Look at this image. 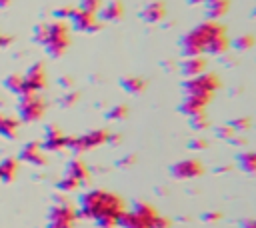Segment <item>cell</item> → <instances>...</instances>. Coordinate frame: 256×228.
Instances as JSON below:
<instances>
[{"label":"cell","instance_id":"obj_42","mask_svg":"<svg viewBox=\"0 0 256 228\" xmlns=\"http://www.w3.org/2000/svg\"><path fill=\"white\" fill-rule=\"evenodd\" d=\"M8 2H10V0H0V8H4V6L8 4Z\"/></svg>","mask_w":256,"mask_h":228},{"label":"cell","instance_id":"obj_24","mask_svg":"<svg viewBox=\"0 0 256 228\" xmlns=\"http://www.w3.org/2000/svg\"><path fill=\"white\" fill-rule=\"evenodd\" d=\"M128 106L126 104H112L106 112H104V118L110 120V122H120V120H126L128 118Z\"/></svg>","mask_w":256,"mask_h":228},{"label":"cell","instance_id":"obj_32","mask_svg":"<svg viewBox=\"0 0 256 228\" xmlns=\"http://www.w3.org/2000/svg\"><path fill=\"white\" fill-rule=\"evenodd\" d=\"M208 146H210L208 140H206V138H200V136L188 140V148H190V150H208Z\"/></svg>","mask_w":256,"mask_h":228},{"label":"cell","instance_id":"obj_20","mask_svg":"<svg viewBox=\"0 0 256 228\" xmlns=\"http://www.w3.org/2000/svg\"><path fill=\"white\" fill-rule=\"evenodd\" d=\"M118 86L126 92V94H132V96H138L146 90L148 82L142 78V76H122L118 80Z\"/></svg>","mask_w":256,"mask_h":228},{"label":"cell","instance_id":"obj_8","mask_svg":"<svg viewBox=\"0 0 256 228\" xmlns=\"http://www.w3.org/2000/svg\"><path fill=\"white\" fill-rule=\"evenodd\" d=\"M204 174V164L198 158H182L170 164V176L176 180H194Z\"/></svg>","mask_w":256,"mask_h":228},{"label":"cell","instance_id":"obj_7","mask_svg":"<svg viewBox=\"0 0 256 228\" xmlns=\"http://www.w3.org/2000/svg\"><path fill=\"white\" fill-rule=\"evenodd\" d=\"M16 110L24 122H36L44 114V100L38 94H24L20 96Z\"/></svg>","mask_w":256,"mask_h":228},{"label":"cell","instance_id":"obj_10","mask_svg":"<svg viewBox=\"0 0 256 228\" xmlns=\"http://www.w3.org/2000/svg\"><path fill=\"white\" fill-rule=\"evenodd\" d=\"M68 20H70V24L76 32H86V34L98 32L100 26H102V22L96 18V14H88V12H82L78 8H74V12Z\"/></svg>","mask_w":256,"mask_h":228},{"label":"cell","instance_id":"obj_5","mask_svg":"<svg viewBox=\"0 0 256 228\" xmlns=\"http://www.w3.org/2000/svg\"><path fill=\"white\" fill-rule=\"evenodd\" d=\"M108 136L110 132L104 130V128H96V130H88L80 136H68V142H66V148L72 150L74 154H82V152H88V150H94L102 144H108Z\"/></svg>","mask_w":256,"mask_h":228},{"label":"cell","instance_id":"obj_11","mask_svg":"<svg viewBox=\"0 0 256 228\" xmlns=\"http://www.w3.org/2000/svg\"><path fill=\"white\" fill-rule=\"evenodd\" d=\"M22 80H24V88H26V94H36L38 90H42L46 86V72H44V66L40 62L32 64L24 74H22Z\"/></svg>","mask_w":256,"mask_h":228},{"label":"cell","instance_id":"obj_36","mask_svg":"<svg viewBox=\"0 0 256 228\" xmlns=\"http://www.w3.org/2000/svg\"><path fill=\"white\" fill-rule=\"evenodd\" d=\"M174 224H172V220L170 218H166V216H158L156 220H154V224H152V228H172Z\"/></svg>","mask_w":256,"mask_h":228},{"label":"cell","instance_id":"obj_30","mask_svg":"<svg viewBox=\"0 0 256 228\" xmlns=\"http://www.w3.org/2000/svg\"><path fill=\"white\" fill-rule=\"evenodd\" d=\"M214 130V136L218 138V140H226V142H230V138L236 134L228 124H220V126H214L212 128Z\"/></svg>","mask_w":256,"mask_h":228},{"label":"cell","instance_id":"obj_9","mask_svg":"<svg viewBox=\"0 0 256 228\" xmlns=\"http://www.w3.org/2000/svg\"><path fill=\"white\" fill-rule=\"evenodd\" d=\"M178 52L182 58H192V56H204V40L198 34L196 28H190L184 32L178 40Z\"/></svg>","mask_w":256,"mask_h":228},{"label":"cell","instance_id":"obj_41","mask_svg":"<svg viewBox=\"0 0 256 228\" xmlns=\"http://www.w3.org/2000/svg\"><path fill=\"white\" fill-rule=\"evenodd\" d=\"M70 84H72V82H70L68 76H62V78H60V86H70Z\"/></svg>","mask_w":256,"mask_h":228},{"label":"cell","instance_id":"obj_6","mask_svg":"<svg viewBox=\"0 0 256 228\" xmlns=\"http://www.w3.org/2000/svg\"><path fill=\"white\" fill-rule=\"evenodd\" d=\"M78 220V212L68 202H56L48 210V224L46 228H74Z\"/></svg>","mask_w":256,"mask_h":228},{"label":"cell","instance_id":"obj_2","mask_svg":"<svg viewBox=\"0 0 256 228\" xmlns=\"http://www.w3.org/2000/svg\"><path fill=\"white\" fill-rule=\"evenodd\" d=\"M34 42L42 44L50 58H60L70 46V28L62 20L38 24L34 28Z\"/></svg>","mask_w":256,"mask_h":228},{"label":"cell","instance_id":"obj_25","mask_svg":"<svg viewBox=\"0 0 256 228\" xmlns=\"http://www.w3.org/2000/svg\"><path fill=\"white\" fill-rule=\"evenodd\" d=\"M16 130H18V122L6 114L0 112V136L4 138H14L16 136Z\"/></svg>","mask_w":256,"mask_h":228},{"label":"cell","instance_id":"obj_17","mask_svg":"<svg viewBox=\"0 0 256 228\" xmlns=\"http://www.w3.org/2000/svg\"><path fill=\"white\" fill-rule=\"evenodd\" d=\"M20 158H22L24 162L32 164V166H42V164H46L44 150H42V146H40L38 142H28V144L22 148Z\"/></svg>","mask_w":256,"mask_h":228},{"label":"cell","instance_id":"obj_14","mask_svg":"<svg viewBox=\"0 0 256 228\" xmlns=\"http://www.w3.org/2000/svg\"><path fill=\"white\" fill-rule=\"evenodd\" d=\"M208 64L204 56H192V58H182L178 62V72L182 78H194L202 72H206Z\"/></svg>","mask_w":256,"mask_h":228},{"label":"cell","instance_id":"obj_13","mask_svg":"<svg viewBox=\"0 0 256 228\" xmlns=\"http://www.w3.org/2000/svg\"><path fill=\"white\" fill-rule=\"evenodd\" d=\"M66 142H68V136H64L58 126H48L40 146L42 150H48V152H60L66 148Z\"/></svg>","mask_w":256,"mask_h":228},{"label":"cell","instance_id":"obj_27","mask_svg":"<svg viewBox=\"0 0 256 228\" xmlns=\"http://www.w3.org/2000/svg\"><path fill=\"white\" fill-rule=\"evenodd\" d=\"M188 124H190V128L192 130H206V128H210V118L206 116V112H202V114H194V116H190L188 118Z\"/></svg>","mask_w":256,"mask_h":228},{"label":"cell","instance_id":"obj_35","mask_svg":"<svg viewBox=\"0 0 256 228\" xmlns=\"http://www.w3.org/2000/svg\"><path fill=\"white\" fill-rule=\"evenodd\" d=\"M200 218H202V222H210V224H212V222H218V220L222 218V214H220L218 210H208V212H204Z\"/></svg>","mask_w":256,"mask_h":228},{"label":"cell","instance_id":"obj_3","mask_svg":"<svg viewBox=\"0 0 256 228\" xmlns=\"http://www.w3.org/2000/svg\"><path fill=\"white\" fill-rule=\"evenodd\" d=\"M220 86H222L220 76L216 72L206 70L194 78H184L180 84V90L184 96H194V98H200L210 104L214 100V94L220 90Z\"/></svg>","mask_w":256,"mask_h":228},{"label":"cell","instance_id":"obj_1","mask_svg":"<svg viewBox=\"0 0 256 228\" xmlns=\"http://www.w3.org/2000/svg\"><path fill=\"white\" fill-rule=\"evenodd\" d=\"M126 210L122 196L110 190L94 188L82 192L78 198V218L92 220L98 228H118V218Z\"/></svg>","mask_w":256,"mask_h":228},{"label":"cell","instance_id":"obj_34","mask_svg":"<svg viewBox=\"0 0 256 228\" xmlns=\"http://www.w3.org/2000/svg\"><path fill=\"white\" fill-rule=\"evenodd\" d=\"M136 162V154H126V156H122L120 160H116V166L118 168H128V166H132Z\"/></svg>","mask_w":256,"mask_h":228},{"label":"cell","instance_id":"obj_21","mask_svg":"<svg viewBox=\"0 0 256 228\" xmlns=\"http://www.w3.org/2000/svg\"><path fill=\"white\" fill-rule=\"evenodd\" d=\"M206 20H218L230 10V0H206L204 4Z\"/></svg>","mask_w":256,"mask_h":228},{"label":"cell","instance_id":"obj_26","mask_svg":"<svg viewBox=\"0 0 256 228\" xmlns=\"http://www.w3.org/2000/svg\"><path fill=\"white\" fill-rule=\"evenodd\" d=\"M16 174V162L12 158H6V160H0V182H8L12 180Z\"/></svg>","mask_w":256,"mask_h":228},{"label":"cell","instance_id":"obj_33","mask_svg":"<svg viewBox=\"0 0 256 228\" xmlns=\"http://www.w3.org/2000/svg\"><path fill=\"white\" fill-rule=\"evenodd\" d=\"M72 12H74V8L72 6H62V8H56L54 10V16H56V20H68L70 16H72Z\"/></svg>","mask_w":256,"mask_h":228},{"label":"cell","instance_id":"obj_40","mask_svg":"<svg viewBox=\"0 0 256 228\" xmlns=\"http://www.w3.org/2000/svg\"><path fill=\"white\" fill-rule=\"evenodd\" d=\"M184 2H186L188 6H202L206 0H184Z\"/></svg>","mask_w":256,"mask_h":228},{"label":"cell","instance_id":"obj_29","mask_svg":"<svg viewBox=\"0 0 256 228\" xmlns=\"http://www.w3.org/2000/svg\"><path fill=\"white\" fill-rule=\"evenodd\" d=\"M102 0H80L78 4V10L82 12H88V14H98V10L102 8Z\"/></svg>","mask_w":256,"mask_h":228},{"label":"cell","instance_id":"obj_38","mask_svg":"<svg viewBox=\"0 0 256 228\" xmlns=\"http://www.w3.org/2000/svg\"><path fill=\"white\" fill-rule=\"evenodd\" d=\"M238 228H256V218H244L238 222Z\"/></svg>","mask_w":256,"mask_h":228},{"label":"cell","instance_id":"obj_16","mask_svg":"<svg viewBox=\"0 0 256 228\" xmlns=\"http://www.w3.org/2000/svg\"><path fill=\"white\" fill-rule=\"evenodd\" d=\"M64 176L76 180V182L82 186V184L88 180L90 172H88V166H86L84 160H80V158H72V160H68V164H66V168H64Z\"/></svg>","mask_w":256,"mask_h":228},{"label":"cell","instance_id":"obj_19","mask_svg":"<svg viewBox=\"0 0 256 228\" xmlns=\"http://www.w3.org/2000/svg\"><path fill=\"white\" fill-rule=\"evenodd\" d=\"M228 50H230V38H228L226 32H224V34L214 36V38L206 44L204 54H208V56H226Z\"/></svg>","mask_w":256,"mask_h":228},{"label":"cell","instance_id":"obj_28","mask_svg":"<svg viewBox=\"0 0 256 228\" xmlns=\"http://www.w3.org/2000/svg\"><path fill=\"white\" fill-rule=\"evenodd\" d=\"M226 124H228L236 134H240V132H246V130L250 128V118H248V116H238V118H230Z\"/></svg>","mask_w":256,"mask_h":228},{"label":"cell","instance_id":"obj_4","mask_svg":"<svg viewBox=\"0 0 256 228\" xmlns=\"http://www.w3.org/2000/svg\"><path fill=\"white\" fill-rule=\"evenodd\" d=\"M160 212L148 202H134L130 210H124L118 218V228H152Z\"/></svg>","mask_w":256,"mask_h":228},{"label":"cell","instance_id":"obj_31","mask_svg":"<svg viewBox=\"0 0 256 228\" xmlns=\"http://www.w3.org/2000/svg\"><path fill=\"white\" fill-rule=\"evenodd\" d=\"M80 184L76 182V180H72V178H68V176H62L60 180H58V184H56V188L60 190V192H72V190H76Z\"/></svg>","mask_w":256,"mask_h":228},{"label":"cell","instance_id":"obj_12","mask_svg":"<svg viewBox=\"0 0 256 228\" xmlns=\"http://www.w3.org/2000/svg\"><path fill=\"white\" fill-rule=\"evenodd\" d=\"M138 18L146 24H160L166 18V2L164 0H152L144 4L138 12Z\"/></svg>","mask_w":256,"mask_h":228},{"label":"cell","instance_id":"obj_37","mask_svg":"<svg viewBox=\"0 0 256 228\" xmlns=\"http://www.w3.org/2000/svg\"><path fill=\"white\" fill-rule=\"evenodd\" d=\"M78 100V96L74 94V92H66L62 98H60V106H64V108H68V106H72L74 102Z\"/></svg>","mask_w":256,"mask_h":228},{"label":"cell","instance_id":"obj_18","mask_svg":"<svg viewBox=\"0 0 256 228\" xmlns=\"http://www.w3.org/2000/svg\"><path fill=\"white\" fill-rule=\"evenodd\" d=\"M206 106H208V102H204V100H200V98L184 96V98L180 100V104H178V112H180L182 116L190 118V116H194V114H202V112L206 110Z\"/></svg>","mask_w":256,"mask_h":228},{"label":"cell","instance_id":"obj_22","mask_svg":"<svg viewBox=\"0 0 256 228\" xmlns=\"http://www.w3.org/2000/svg\"><path fill=\"white\" fill-rule=\"evenodd\" d=\"M236 166L246 174H256V150H244L236 154Z\"/></svg>","mask_w":256,"mask_h":228},{"label":"cell","instance_id":"obj_43","mask_svg":"<svg viewBox=\"0 0 256 228\" xmlns=\"http://www.w3.org/2000/svg\"><path fill=\"white\" fill-rule=\"evenodd\" d=\"M250 16H252V18H256V6L252 8V12H250Z\"/></svg>","mask_w":256,"mask_h":228},{"label":"cell","instance_id":"obj_23","mask_svg":"<svg viewBox=\"0 0 256 228\" xmlns=\"http://www.w3.org/2000/svg\"><path fill=\"white\" fill-rule=\"evenodd\" d=\"M254 46H256V38L252 34H240V36L230 40V48L236 50V52H248Z\"/></svg>","mask_w":256,"mask_h":228},{"label":"cell","instance_id":"obj_15","mask_svg":"<svg viewBox=\"0 0 256 228\" xmlns=\"http://www.w3.org/2000/svg\"><path fill=\"white\" fill-rule=\"evenodd\" d=\"M122 16H124V4L120 0H110V2L102 4V8L96 14V18L100 22H120Z\"/></svg>","mask_w":256,"mask_h":228},{"label":"cell","instance_id":"obj_39","mask_svg":"<svg viewBox=\"0 0 256 228\" xmlns=\"http://www.w3.org/2000/svg\"><path fill=\"white\" fill-rule=\"evenodd\" d=\"M6 44H10V36H4V34H0V48H4Z\"/></svg>","mask_w":256,"mask_h":228}]
</instances>
